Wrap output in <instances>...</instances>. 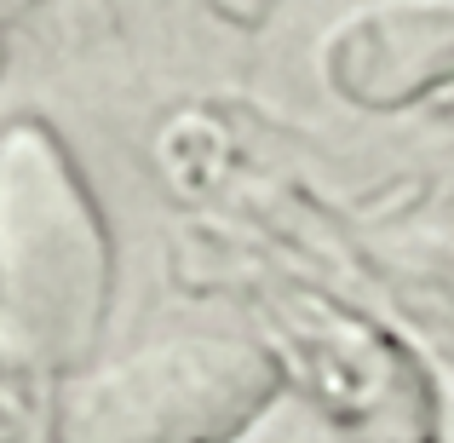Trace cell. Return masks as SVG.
<instances>
[{
    "label": "cell",
    "instance_id": "6da1fadb",
    "mask_svg": "<svg viewBox=\"0 0 454 443\" xmlns=\"http://www.w3.org/2000/svg\"><path fill=\"white\" fill-rule=\"evenodd\" d=\"M110 231L46 122L0 127V380L52 392L110 317Z\"/></svg>",
    "mask_w": 454,
    "mask_h": 443
},
{
    "label": "cell",
    "instance_id": "7a4b0ae2",
    "mask_svg": "<svg viewBox=\"0 0 454 443\" xmlns=\"http://www.w3.org/2000/svg\"><path fill=\"white\" fill-rule=\"evenodd\" d=\"M282 368L247 334H167L52 386L46 443H236Z\"/></svg>",
    "mask_w": 454,
    "mask_h": 443
},
{
    "label": "cell",
    "instance_id": "3957f363",
    "mask_svg": "<svg viewBox=\"0 0 454 443\" xmlns=\"http://www.w3.org/2000/svg\"><path fill=\"white\" fill-rule=\"evenodd\" d=\"M23 432V403L12 398V380H0V443H18Z\"/></svg>",
    "mask_w": 454,
    "mask_h": 443
},
{
    "label": "cell",
    "instance_id": "277c9868",
    "mask_svg": "<svg viewBox=\"0 0 454 443\" xmlns=\"http://www.w3.org/2000/svg\"><path fill=\"white\" fill-rule=\"evenodd\" d=\"M0 69H6V46H0Z\"/></svg>",
    "mask_w": 454,
    "mask_h": 443
}]
</instances>
